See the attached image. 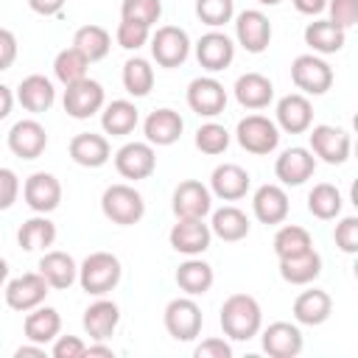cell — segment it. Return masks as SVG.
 <instances>
[{
	"mask_svg": "<svg viewBox=\"0 0 358 358\" xmlns=\"http://www.w3.org/2000/svg\"><path fill=\"white\" fill-rule=\"evenodd\" d=\"M221 330L227 338L232 341H249L260 333L263 327V310H260V302L249 294H232L224 299L221 305Z\"/></svg>",
	"mask_w": 358,
	"mask_h": 358,
	"instance_id": "1",
	"label": "cell"
},
{
	"mask_svg": "<svg viewBox=\"0 0 358 358\" xmlns=\"http://www.w3.org/2000/svg\"><path fill=\"white\" fill-rule=\"evenodd\" d=\"M123 277V266L112 252H92L78 266V285L90 296H106L117 288Z\"/></svg>",
	"mask_w": 358,
	"mask_h": 358,
	"instance_id": "2",
	"label": "cell"
},
{
	"mask_svg": "<svg viewBox=\"0 0 358 358\" xmlns=\"http://www.w3.org/2000/svg\"><path fill=\"white\" fill-rule=\"evenodd\" d=\"M101 213L117 227H134L145 215V201L131 185H109L101 196Z\"/></svg>",
	"mask_w": 358,
	"mask_h": 358,
	"instance_id": "3",
	"label": "cell"
},
{
	"mask_svg": "<svg viewBox=\"0 0 358 358\" xmlns=\"http://www.w3.org/2000/svg\"><path fill=\"white\" fill-rule=\"evenodd\" d=\"M235 140L243 151L255 157H266L280 145V129L266 115H246L235 126Z\"/></svg>",
	"mask_w": 358,
	"mask_h": 358,
	"instance_id": "4",
	"label": "cell"
},
{
	"mask_svg": "<svg viewBox=\"0 0 358 358\" xmlns=\"http://www.w3.org/2000/svg\"><path fill=\"white\" fill-rule=\"evenodd\" d=\"M291 81L302 95H324L333 87V67L316 53H302L291 62Z\"/></svg>",
	"mask_w": 358,
	"mask_h": 358,
	"instance_id": "5",
	"label": "cell"
},
{
	"mask_svg": "<svg viewBox=\"0 0 358 358\" xmlns=\"http://www.w3.org/2000/svg\"><path fill=\"white\" fill-rule=\"evenodd\" d=\"M151 56L159 67H179L190 56V36L179 25H159L151 34Z\"/></svg>",
	"mask_w": 358,
	"mask_h": 358,
	"instance_id": "6",
	"label": "cell"
},
{
	"mask_svg": "<svg viewBox=\"0 0 358 358\" xmlns=\"http://www.w3.org/2000/svg\"><path fill=\"white\" fill-rule=\"evenodd\" d=\"M308 140H310V154L319 157L322 162L327 165H344L350 159V151H352V140L344 129L338 126H327V123H319V126H310L308 129Z\"/></svg>",
	"mask_w": 358,
	"mask_h": 358,
	"instance_id": "7",
	"label": "cell"
},
{
	"mask_svg": "<svg viewBox=\"0 0 358 358\" xmlns=\"http://www.w3.org/2000/svg\"><path fill=\"white\" fill-rule=\"evenodd\" d=\"M165 330L176 341H193L201 333L204 316L193 296H176L165 305Z\"/></svg>",
	"mask_w": 358,
	"mask_h": 358,
	"instance_id": "8",
	"label": "cell"
},
{
	"mask_svg": "<svg viewBox=\"0 0 358 358\" xmlns=\"http://www.w3.org/2000/svg\"><path fill=\"white\" fill-rule=\"evenodd\" d=\"M62 103H64V112H67L70 117H76V120H87V117H92L95 112L103 109V103H106V92H103L101 81H95V78L87 76V78H81V81L64 87V98H62Z\"/></svg>",
	"mask_w": 358,
	"mask_h": 358,
	"instance_id": "9",
	"label": "cell"
},
{
	"mask_svg": "<svg viewBox=\"0 0 358 358\" xmlns=\"http://www.w3.org/2000/svg\"><path fill=\"white\" fill-rule=\"evenodd\" d=\"M48 280L39 274V271H25L14 280H6L3 285V294H6V305L11 310H20V313H28L34 310L36 305L45 302L48 296Z\"/></svg>",
	"mask_w": 358,
	"mask_h": 358,
	"instance_id": "10",
	"label": "cell"
},
{
	"mask_svg": "<svg viewBox=\"0 0 358 358\" xmlns=\"http://www.w3.org/2000/svg\"><path fill=\"white\" fill-rule=\"evenodd\" d=\"M115 171L129 179V182H140V179H148L154 171H157V154H154V145L151 143H126L115 151Z\"/></svg>",
	"mask_w": 358,
	"mask_h": 358,
	"instance_id": "11",
	"label": "cell"
},
{
	"mask_svg": "<svg viewBox=\"0 0 358 358\" xmlns=\"http://www.w3.org/2000/svg\"><path fill=\"white\" fill-rule=\"evenodd\" d=\"M187 106L199 117H215L227 109V90L218 78L213 76H199L187 84Z\"/></svg>",
	"mask_w": 358,
	"mask_h": 358,
	"instance_id": "12",
	"label": "cell"
},
{
	"mask_svg": "<svg viewBox=\"0 0 358 358\" xmlns=\"http://www.w3.org/2000/svg\"><path fill=\"white\" fill-rule=\"evenodd\" d=\"M274 123L285 134H305L313 126V103L302 92H288L277 101Z\"/></svg>",
	"mask_w": 358,
	"mask_h": 358,
	"instance_id": "13",
	"label": "cell"
},
{
	"mask_svg": "<svg viewBox=\"0 0 358 358\" xmlns=\"http://www.w3.org/2000/svg\"><path fill=\"white\" fill-rule=\"evenodd\" d=\"M168 241L179 255L196 257L210 249L213 232H210V224H204V218H176V224L168 232Z\"/></svg>",
	"mask_w": 358,
	"mask_h": 358,
	"instance_id": "14",
	"label": "cell"
},
{
	"mask_svg": "<svg viewBox=\"0 0 358 358\" xmlns=\"http://www.w3.org/2000/svg\"><path fill=\"white\" fill-rule=\"evenodd\" d=\"M22 199L34 213L48 215L62 204V182L48 171H36L22 182Z\"/></svg>",
	"mask_w": 358,
	"mask_h": 358,
	"instance_id": "15",
	"label": "cell"
},
{
	"mask_svg": "<svg viewBox=\"0 0 358 358\" xmlns=\"http://www.w3.org/2000/svg\"><path fill=\"white\" fill-rule=\"evenodd\" d=\"M235 39L246 53H263L271 42V22L260 8H246L235 17Z\"/></svg>",
	"mask_w": 358,
	"mask_h": 358,
	"instance_id": "16",
	"label": "cell"
},
{
	"mask_svg": "<svg viewBox=\"0 0 358 358\" xmlns=\"http://www.w3.org/2000/svg\"><path fill=\"white\" fill-rule=\"evenodd\" d=\"M171 207L176 218H204L213 210V193L199 179H185L173 190Z\"/></svg>",
	"mask_w": 358,
	"mask_h": 358,
	"instance_id": "17",
	"label": "cell"
},
{
	"mask_svg": "<svg viewBox=\"0 0 358 358\" xmlns=\"http://www.w3.org/2000/svg\"><path fill=\"white\" fill-rule=\"evenodd\" d=\"M313 171H316V157L310 154V148H302V145L285 148L274 162V176L280 179V185H288V187L305 185L313 176Z\"/></svg>",
	"mask_w": 358,
	"mask_h": 358,
	"instance_id": "18",
	"label": "cell"
},
{
	"mask_svg": "<svg viewBox=\"0 0 358 358\" xmlns=\"http://www.w3.org/2000/svg\"><path fill=\"white\" fill-rule=\"evenodd\" d=\"M260 344H263V352L271 358H296L305 347L302 330L294 322H271L260 333Z\"/></svg>",
	"mask_w": 358,
	"mask_h": 358,
	"instance_id": "19",
	"label": "cell"
},
{
	"mask_svg": "<svg viewBox=\"0 0 358 358\" xmlns=\"http://www.w3.org/2000/svg\"><path fill=\"white\" fill-rule=\"evenodd\" d=\"M8 148L14 157L20 159H36L45 154L48 148V131L39 120L34 117H25V120H17L8 131Z\"/></svg>",
	"mask_w": 358,
	"mask_h": 358,
	"instance_id": "20",
	"label": "cell"
},
{
	"mask_svg": "<svg viewBox=\"0 0 358 358\" xmlns=\"http://www.w3.org/2000/svg\"><path fill=\"white\" fill-rule=\"evenodd\" d=\"M196 59H199V64H201L204 70L221 73V70H227V67L232 64V59H235V42H232L227 34H221L218 28H213V31L201 34V39L196 42Z\"/></svg>",
	"mask_w": 358,
	"mask_h": 358,
	"instance_id": "21",
	"label": "cell"
},
{
	"mask_svg": "<svg viewBox=\"0 0 358 358\" xmlns=\"http://www.w3.org/2000/svg\"><path fill=\"white\" fill-rule=\"evenodd\" d=\"M249 187H252L249 171L235 162H224L210 173V193L218 196L221 201H238L249 193Z\"/></svg>",
	"mask_w": 358,
	"mask_h": 358,
	"instance_id": "22",
	"label": "cell"
},
{
	"mask_svg": "<svg viewBox=\"0 0 358 358\" xmlns=\"http://www.w3.org/2000/svg\"><path fill=\"white\" fill-rule=\"evenodd\" d=\"M182 131H185V120L171 106L154 109L143 120V134H145V143H151V145H173L182 137Z\"/></svg>",
	"mask_w": 358,
	"mask_h": 358,
	"instance_id": "23",
	"label": "cell"
},
{
	"mask_svg": "<svg viewBox=\"0 0 358 358\" xmlns=\"http://www.w3.org/2000/svg\"><path fill=\"white\" fill-rule=\"evenodd\" d=\"M288 193L282 190V185H260L252 196V213L260 224H282L288 218Z\"/></svg>",
	"mask_w": 358,
	"mask_h": 358,
	"instance_id": "24",
	"label": "cell"
},
{
	"mask_svg": "<svg viewBox=\"0 0 358 358\" xmlns=\"http://www.w3.org/2000/svg\"><path fill=\"white\" fill-rule=\"evenodd\" d=\"M81 324H84V333L92 341H106L117 330V324H120V308H117V302H112L106 296H98L92 305H87Z\"/></svg>",
	"mask_w": 358,
	"mask_h": 358,
	"instance_id": "25",
	"label": "cell"
},
{
	"mask_svg": "<svg viewBox=\"0 0 358 358\" xmlns=\"http://www.w3.org/2000/svg\"><path fill=\"white\" fill-rule=\"evenodd\" d=\"M14 98L20 101V106H22L25 112L39 115V112H48V109L56 103V90H53V81H50L48 76L31 73V76H25V78L20 81Z\"/></svg>",
	"mask_w": 358,
	"mask_h": 358,
	"instance_id": "26",
	"label": "cell"
},
{
	"mask_svg": "<svg viewBox=\"0 0 358 358\" xmlns=\"http://www.w3.org/2000/svg\"><path fill=\"white\" fill-rule=\"evenodd\" d=\"M70 159L81 168H101L109 162L112 157V148H109V140L103 134H95V131H81L70 140Z\"/></svg>",
	"mask_w": 358,
	"mask_h": 358,
	"instance_id": "27",
	"label": "cell"
},
{
	"mask_svg": "<svg viewBox=\"0 0 358 358\" xmlns=\"http://www.w3.org/2000/svg\"><path fill=\"white\" fill-rule=\"evenodd\" d=\"M296 324H308V327H319L330 319L333 313V299L327 291L322 288H308L302 291L296 299H294V308H291Z\"/></svg>",
	"mask_w": 358,
	"mask_h": 358,
	"instance_id": "28",
	"label": "cell"
},
{
	"mask_svg": "<svg viewBox=\"0 0 358 358\" xmlns=\"http://www.w3.org/2000/svg\"><path fill=\"white\" fill-rule=\"evenodd\" d=\"M39 274L48 280L50 288L56 291H67L76 280H78V263L73 260V255L62 252V249H50L42 255L39 260Z\"/></svg>",
	"mask_w": 358,
	"mask_h": 358,
	"instance_id": "29",
	"label": "cell"
},
{
	"mask_svg": "<svg viewBox=\"0 0 358 358\" xmlns=\"http://www.w3.org/2000/svg\"><path fill=\"white\" fill-rule=\"evenodd\" d=\"M22 333L28 341L34 344H50L59 333H62V316L56 308L50 305H36L34 310L25 313V322H22Z\"/></svg>",
	"mask_w": 358,
	"mask_h": 358,
	"instance_id": "30",
	"label": "cell"
},
{
	"mask_svg": "<svg viewBox=\"0 0 358 358\" xmlns=\"http://www.w3.org/2000/svg\"><path fill=\"white\" fill-rule=\"evenodd\" d=\"M232 92L243 109H266L274 101V84L263 73H243L235 81Z\"/></svg>",
	"mask_w": 358,
	"mask_h": 358,
	"instance_id": "31",
	"label": "cell"
},
{
	"mask_svg": "<svg viewBox=\"0 0 358 358\" xmlns=\"http://www.w3.org/2000/svg\"><path fill=\"white\" fill-rule=\"evenodd\" d=\"M347 42V31L338 28L330 20H313L305 25V45L310 48V53L316 56H330L338 53Z\"/></svg>",
	"mask_w": 358,
	"mask_h": 358,
	"instance_id": "32",
	"label": "cell"
},
{
	"mask_svg": "<svg viewBox=\"0 0 358 358\" xmlns=\"http://www.w3.org/2000/svg\"><path fill=\"white\" fill-rule=\"evenodd\" d=\"M322 274V255L310 246L299 255L280 257V277L291 285H308Z\"/></svg>",
	"mask_w": 358,
	"mask_h": 358,
	"instance_id": "33",
	"label": "cell"
},
{
	"mask_svg": "<svg viewBox=\"0 0 358 358\" xmlns=\"http://www.w3.org/2000/svg\"><path fill=\"white\" fill-rule=\"evenodd\" d=\"M137 123H140V109H137L131 101H126V98L109 101V103H103V109H101V126H103V131L112 134V137H126V134H131V131L137 129Z\"/></svg>",
	"mask_w": 358,
	"mask_h": 358,
	"instance_id": "34",
	"label": "cell"
},
{
	"mask_svg": "<svg viewBox=\"0 0 358 358\" xmlns=\"http://www.w3.org/2000/svg\"><path fill=\"white\" fill-rule=\"evenodd\" d=\"M252 224L246 218L243 210H238L235 204H224L218 210H213V218H210V232L227 243H235V241H243L249 235Z\"/></svg>",
	"mask_w": 358,
	"mask_h": 358,
	"instance_id": "35",
	"label": "cell"
},
{
	"mask_svg": "<svg viewBox=\"0 0 358 358\" xmlns=\"http://www.w3.org/2000/svg\"><path fill=\"white\" fill-rule=\"evenodd\" d=\"M215 282V271L207 260H201L199 255L196 257H187L179 268H176V285L187 294V296H201L213 288Z\"/></svg>",
	"mask_w": 358,
	"mask_h": 358,
	"instance_id": "36",
	"label": "cell"
},
{
	"mask_svg": "<svg viewBox=\"0 0 358 358\" xmlns=\"http://www.w3.org/2000/svg\"><path fill=\"white\" fill-rule=\"evenodd\" d=\"M53 241H56V224L48 215H42V213H36L34 218H28L17 229V243H20L22 252L48 249V246H53Z\"/></svg>",
	"mask_w": 358,
	"mask_h": 358,
	"instance_id": "37",
	"label": "cell"
},
{
	"mask_svg": "<svg viewBox=\"0 0 358 358\" xmlns=\"http://www.w3.org/2000/svg\"><path fill=\"white\" fill-rule=\"evenodd\" d=\"M73 48L92 64V62H101L106 59L109 48H112V36L103 25H81L76 34H73Z\"/></svg>",
	"mask_w": 358,
	"mask_h": 358,
	"instance_id": "38",
	"label": "cell"
},
{
	"mask_svg": "<svg viewBox=\"0 0 358 358\" xmlns=\"http://www.w3.org/2000/svg\"><path fill=\"white\" fill-rule=\"evenodd\" d=\"M341 207H344V199H341V190L330 182H319L310 187L308 193V213L319 221H333L341 215Z\"/></svg>",
	"mask_w": 358,
	"mask_h": 358,
	"instance_id": "39",
	"label": "cell"
},
{
	"mask_svg": "<svg viewBox=\"0 0 358 358\" xmlns=\"http://www.w3.org/2000/svg\"><path fill=\"white\" fill-rule=\"evenodd\" d=\"M120 78H123V90L131 98H145L151 92V87H154V67H151L148 59L131 56V59H126Z\"/></svg>",
	"mask_w": 358,
	"mask_h": 358,
	"instance_id": "40",
	"label": "cell"
},
{
	"mask_svg": "<svg viewBox=\"0 0 358 358\" xmlns=\"http://www.w3.org/2000/svg\"><path fill=\"white\" fill-rule=\"evenodd\" d=\"M271 246H274V255H277V260H280V257H291V255H299V252L310 249V246H313V238H310V232H308L305 227H299V224H282V227L274 232Z\"/></svg>",
	"mask_w": 358,
	"mask_h": 358,
	"instance_id": "41",
	"label": "cell"
},
{
	"mask_svg": "<svg viewBox=\"0 0 358 358\" xmlns=\"http://www.w3.org/2000/svg\"><path fill=\"white\" fill-rule=\"evenodd\" d=\"M87 67H90V62L70 45V48H64V50H59L56 53V59H53V76L67 87V84H76V81H81V78H87Z\"/></svg>",
	"mask_w": 358,
	"mask_h": 358,
	"instance_id": "42",
	"label": "cell"
},
{
	"mask_svg": "<svg viewBox=\"0 0 358 358\" xmlns=\"http://www.w3.org/2000/svg\"><path fill=\"white\" fill-rule=\"evenodd\" d=\"M196 148H199L201 154L218 157V154H224V151L229 148V131H227L221 123L207 120V123H201V126L196 129Z\"/></svg>",
	"mask_w": 358,
	"mask_h": 358,
	"instance_id": "43",
	"label": "cell"
},
{
	"mask_svg": "<svg viewBox=\"0 0 358 358\" xmlns=\"http://www.w3.org/2000/svg\"><path fill=\"white\" fill-rule=\"evenodd\" d=\"M162 17V0H123L120 3V20H131L140 25H154Z\"/></svg>",
	"mask_w": 358,
	"mask_h": 358,
	"instance_id": "44",
	"label": "cell"
},
{
	"mask_svg": "<svg viewBox=\"0 0 358 358\" xmlns=\"http://www.w3.org/2000/svg\"><path fill=\"white\" fill-rule=\"evenodd\" d=\"M196 17L210 28H221L232 22L235 0H196Z\"/></svg>",
	"mask_w": 358,
	"mask_h": 358,
	"instance_id": "45",
	"label": "cell"
},
{
	"mask_svg": "<svg viewBox=\"0 0 358 358\" xmlns=\"http://www.w3.org/2000/svg\"><path fill=\"white\" fill-rule=\"evenodd\" d=\"M115 39L123 50H140L151 39V28L140 25V22H131V20H120L117 31H115Z\"/></svg>",
	"mask_w": 358,
	"mask_h": 358,
	"instance_id": "46",
	"label": "cell"
},
{
	"mask_svg": "<svg viewBox=\"0 0 358 358\" xmlns=\"http://www.w3.org/2000/svg\"><path fill=\"white\" fill-rule=\"evenodd\" d=\"M333 241H336V246H338L344 255H355V252H358V218H355V215H344V218L336 224Z\"/></svg>",
	"mask_w": 358,
	"mask_h": 358,
	"instance_id": "47",
	"label": "cell"
},
{
	"mask_svg": "<svg viewBox=\"0 0 358 358\" xmlns=\"http://www.w3.org/2000/svg\"><path fill=\"white\" fill-rule=\"evenodd\" d=\"M327 11H330L327 20L344 31H350L358 22V0H327Z\"/></svg>",
	"mask_w": 358,
	"mask_h": 358,
	"instance_id": "48",
	"label": "cell"
},
{
	"mask_svg": "<svg viewBox=\"0 0 358 358\" xmlns=\"http://www.w3.org/2000/svg\"><path fill=\"white\" fill-rule=\"evenodd\" d=\"M50 344H53L50 347L53 358H84V350H87V344L78 336H56Z\"/></svg>",
	"mask_w": 358,
	"mask_h": 358,
	"instance_id": "49",
	"label": "cell"
},
{
	"mask_svg": "<svg viewBox=\"0 0 358 358\" xmlns=\"http://www.w3.org/2000/svg\"><path fill=\"white\" fill-rule=\"evenodd\" d=\"M20 199V179L11 168H0V210H8Z\"/></svg>",
	"mask_w": 358,
	"mask_h": 358,
	"instance_id": "50",
	"label": "cell"
},
{
	"mask_svg": "<svg viewBox=\"0 0 358 358\" xmlns=\"http://www.w3.org/2000/svg\"><path fill=\"white\" fill-rule=\"evenodd\" d=\"M196 358H232V344L227 338H204L201 344H196L193 350Z\"/></svg>",
	"mask_w": 358,
	"mask_h": 358,
	"instance_id": "51",
	"label": "cell"
},
{
	"mask_svg": "<svg viewBox=\"0 0 358 358\" xmlns=\"http://www.w3.org/2000/svg\"><path fill=\"white\" fill-rule=\"evenodd\" d=\"M17 62V36L8 28H0V70H8Z\"/></svg>",
	"mask_w": 358,
	"mask_h": 358,
	"instance_id": "52",
	"label": "cell"
},
{
	"mask_svg": "<svg viewBox=\"0 0 358 358\" xmlns=\"http://www.w3.org/2000/svg\"><path fill=\"white\" fill-rule=\"evenodd\" d=\"M28 8L39 17H53L64 8V0H28Z\"/></svg>",
	"mask_w": 358,
	"mask_h": 358,
	"instance_id": "53",
	"label": "cell"
},
{
	"mask_svg": "<svg viewBox=\"0 0 358 358\" xmlns=\"http://www.w3.org/2000/svg\"><path fill=\"white\" fill-rule=\"evenodd\" d=\"M294 3V8L299 11V14H305V17H316V14H322L324 8H327V0H291Z\"/></svg>",
	"mask_w": 358,
	"mask_h": 358,
	"instance_id": "54",
	"label": "cell"
},
{
	"mask_svg": "<svg viewBox=\"0 0 358 358\" xmlns=\"http://www.w3.org/2000/svg\"><path fill=\"white\" fill-rule=\"evenodd\" d=\"M14 92L6 87V84H0V120H6L8 115H11V109H14Z\"/></svg>",
	"mask_w": 358,
	"mask_h": 358,
	"instance_id": "55",
	"label": "cell"
},
{
	"mask_svg": "<svg viewBox=\"0 0 358 358\" xmlns=\"http://www.w3.org/2000/svg\"><path fill=\"white\" fill-rule=\"evenodd\" d=\"M14 355H17V358H28V355H34V358H45L48 352H45V347H42V344H34V341H28V344L17 347V350H14Z\"/></svg>",
	"mask_w": 358,
	"mask_h": 358,
	"instance_id": "56",
	"label": "cell"
},
{
	"mask_svg": "<svg viewBox=\"0 0 358 358\" xmlns=\"http://www.w3.org/2000/svg\"><path fill=\"white\" fill-rule=\"evenodd\" d=\"M84 355H87V358H92V355H106V358H112V355H115V350H112V347H106V344H101V341H95V344H87Z\"/></svg>",
	"mask_w": 358,
	"mask_h": 358,
	"instance_id": "57",
	"label": "cell"
},
{
	"mask_svg": "<svg viewBox=\"0 0 358 358\" xmlns=\"http://www.w3.org/2000/svg\"><path fill=\"white\" fill-rule=\"evenodd\" d=\"M6 280H8V263L0 257V288L6 285Z\"/></svg>",
	"mask_w": 358,
	"mask_h": 358,
	"instance_id": "58",
	"label": "cell"
},
{
	"mask_svg": "<svg viewBox=\"0 0 358 358\" xmlns=\"http://www.w3.org/2000/svg\"><path fill=\"white\" fill-rule=\"evenodd\" d=\"M257 3H260V6H280L282 0H257Z\"/></svg>",
	"mask_w": 358,
	"mask_h": 358,
	"instance_id": "59",
	"label": "cell"
}]
</instances>
